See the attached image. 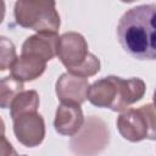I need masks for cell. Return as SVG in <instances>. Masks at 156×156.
Here are the masks:
<instances>
[{
    "instance_id": "cell-17",
    "label": "cell",
    "mask_w": 156,
    "mask_h": 156,
    "mask_svg": "<svg viewBox=\"0 0 156 156\" xmlns=\"http://www.w3.org/2000/svg\"><path fill=\"white\" fill-rule=\"evenodd\" d=\"M4 134H5V123L0 117V135H4Z\"/></svg>"
},
{
    "instance_id": "cell-18",
    "label": "cell",
    "mask_w": 156,
    "mask_h": 156,
    "mask_svg": "<svg viewBox=\"0 0 156 156\" xmlns=\"http://www.w3.org/2000/svg\"><path fill=\"white\" fill-rule=\"evenodd\" d=\"M23 156H26V155H23Z\"/></svg>"
},
{
    "instance_id": "cell-8",
    "label": "cell",
    "mask_w": 156,
    "mask_h": 156,
    "mask_svg": "<svg viewBox=\"0 0 156 156\" xmlns=\"http://www.w3.org/2000/svg\"><path fill=\"white\" fill-rule=\"evenodd\" d=\"M89 82L87 78L63 73L56 82V95L61 104L80 105L87 100Z\"/></svg>"
},
{
    "instance_id": "cell-16",
    "label": "cell",
    "mask_w": 156,
    "mask_h": 156,
    "mask_svg": "<svg viewBox=\"0 0 156 156\" xmlns=\"http://www.w3.org/2000/svg\"><path fill=\"white\" fill-rule=\"evenodd\" d=\"M4 17H5V2L0 1V23L4 21Z\"/></svg>"
},
{
    "instance_id": "cell-14",
    "label": "cell",
    "mask_w": 156,
    "mask_h": 156,
    "mask_svg": "<svg viewBox=\"0 0 156 156\" xmlns=\"http://www.w3.org/2000/svg\"><path fill=\"white\" fill-rule=\"evenodd\" d=\"M16 58L17 54L13 43L9 38L0 35V71L11 68Z\"/></svg>"
},
{
    "instance_id": "cell-10",
    "label": "cell",
    "mask_w": 156,
    "mask_h": 156,
    "mask_svg": "<svg viewBox=\"0 0 156 156\" xmlns=\"http://www.w3.org/2000/svg\"><path fill=\"white\" fill-rule=\"evenodd\" d=\"M83 123L84 116L80 105L61 104L57 107L54 119V127L58 134L73 136L80 129Z\"/></svg>"
},
{
    "instance_id": "cell-9",
    "label": "cell",
    "mask_w": 156,
    "mask_h": 156,
    "mask_svg": "<svg viewBox=\"0 0 156 156\" xmlns=\"http://www.w3.org/2000/svg\"><path fill=\"white\" fill-rule=\"evenodd\" d=\"M58 35L52 33H37L28 37L22 45L23 55H32L49 61L57 55Z\"/></svg>"
},
{
    "instance_id": "cell-12",
    "label": "cell",
    "mask_w": 156,
    "mask_h": 156,
    "mask_svg": "<svg viewBox=\"0 0 156 156\" xmlns=\"http://www.w3.org/2000/svg\"><path fill=\"white\" fill-rule=\"evenodd\" d=\"M10 115L12 119H16L21 115L28 112H38L39 107V95L35 90H23L20 93L11 104Z\"/></svg>"
},
{
    "instance_id": "cell-3",
    "label": "cell",
    "mask_w": 156,
    "mask_h": 156,
    "mask_svg": "<svg viewBox=\"0 0 156 156\" xmlns=\"http://www.w3.org/2000/svg\"><path fill=\"white\" fill-rule=\"evenodd\" d=\"M56 56L69 74L88 78L100 71V60L88 51V43L79 33H63L58 38Z\"/></svg>"
},
{
    "instance_id": "cell-13",
    "label": "cell",
    "mask_w": 156,
    "mask_h": 156,
    "mask_svg": "<svg viewBox=\"0 0 156 156\" xmlns=\"http://www.w3.org/2000/svg\"><path fill=\"white\" fill-rule=\"evenodd\" d=\"M23 82L9 76L0 79V107L7 108L11 106L15 98L23 91Z\"/></svg>"
},
{
    "instance_id": "cell-7",
    "label": "cell",
    "mask_w": 156,
    "mask_h": 156,
    "mask_svg": "<svg viewBox=\"0 0 156 156\" xmlns=\"http://www.w3.org/2000/svg\"><path fill=\"white\" fill-rule=\"evenodd\" d=\"M13 132L17 140L27 147L41 144L45 138V122L38 112H28L13 119Z\"/></svg>"
},
{
    "instance_id": "cell-1",
    "label": "cell",
    "mask_w": 156,
    "mask_h": 156,
    "mask_svg": "<svg viewBox=\"0 0 156 156\" xmlns=\"http://www.w3.org/2000/svg\"><path fill=\"white\" fill-rule=\"evenodd\" d=\"M156 5H139L128 10L117 24L122 48L138 60H155Z\"/></svg>"
},
{
    "instance_id": "cell-6",
    "label": "cell",
    "mask_w": 156,
    "mask_h": 156,
    "mask_svg": "<svg viewBox=\"0 0 156 156\" xmlns=\"http://www.w3.org/2000/svg\"><path fill=\"white\" fill-rule=\"evenodd\" d=\"M119 134L133 143L155 139V108L152 104L123 111L117 118Z\"/></svg>"
},
{
    "instance_id": "cell-15",
    "label": "cell",
    "mask_w": 156,
    "mask_h": 156,
    "mask_svg": "<svg viewBox=\"0 0 156 156\" xmlns=\"http://www.w3.org/2000/svg\"><path fill=\"white\" fill-rule=\"evenodd\" d=\"M0 156H17L16 150L12 147L5 135H0Z\"/></svg>"
},
{
    "instance_id": "cell-2",
    "label": "cell",
    "mask_w": 156,
    "mask_h": 156,
    "mask_svg": "<svg viewBox=\"0 0 156 156\" xmlns=\"http://www.w3.org/2000/svg\"><path fill=\"white\" fill-rule=\"evenodd\" d=\"M145 90L146 85L140 78L123 79L108 76L89 85L87 99L94 106L123 112L132 104L141 100Z\"/></svg>"
},
{
    "instance_id": "cell-4",
    "label": "cell",
    "mask_w": 156,
    "mask_h": 156,
    "mask_svg": "<svg viewBox=\"0 0 156 156\" xmlns=\"http://www.w3.org/2000/svg\"><path fill=\"white\" fill-rule=\"evenodd\" d=\"M15 20L21 27L38 33L57 34L60 28V15L55 1H17Z\"/></svg>"
},
{
    "instance_id": "cell-5",
    "label": "cell",
    "mask_w": 156,
    "mask_h": 156,
    "mask_svg": "<svg viewBox=\"0 0 156 156\" xmlns=\"http://www.w3.org/2000/svg\"><path fill=\"white\" fill-rule=\"evenodd\" d=\"M110 141V130L106 122L99 116H90L80 129L72 136L69 149L76 156H95Z\"/></svg>"
},
{
    "instance_id": "cell-11",
    "label": "cell",
    "mask_w": 156,
    "mask_h": 156,
    "mask_svg": "<svg viewBox=\"0 0 156 156\" xmlns=\"http://www.w3.org/2000/svg\"><path fill=\"white\" fill-rule=\"evenodd\" d=\"M46 68V61L32 56L21 54L16 58L11 67V77L21 82H29L39 78Z\"/></svg>"
}]
</instances>
